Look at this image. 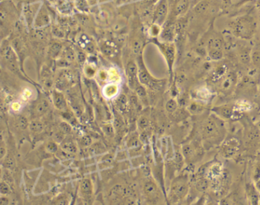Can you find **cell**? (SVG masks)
Returning <instances> with one entry per match:
<instances>
[{
  "instance_id": "1",
  "label": "cell",
  "mask_w": 260,
  "mask_h": 205,
  "mask_svg": "<svg viewBox=\"0 0 260 205\" xmlns=\"http://www.w3.org/2000/svg\"><path fill=\"white\" fill-rule=\"evenodd\" d=\"M199 134L205 150L219 147L228 134L226 123L223 118L213 112L201 124Z\"/></svg>"
},
{
  "instance_id": "2",
  "label": "cell",
  "mask_w": 260,
  "mask_h": 205,
  "mask_svg": "<svg viewBox=\"0 0 260 205\" xmlns=\"http://www.w3.org/2000/svg\"><path fill=\"white\" fill-rule=\"evenodd\" d=\"M190 191V179L188 173H182L175 178L170 188V200L173 203L183 201Z\"/></svg>"
},
{
  "instance_id": "3",
  "label": "cell",
  "mask_w": 260,
  "mask_h": 205,
  "mask_svg": "<svg viewBox=\"0 0 260 205\" xmlns=\"http://www.w3.org/2000/svg\"><path fill=\"white\" fill-rule=\"evenodd\" d=\"M205 149L200 136L193 138L182 147V154L188 165H196L203 158Z\"/></svg>"
},
{
  "instance_id": "4",
  "label": "cell",
  "mask_w": 260,
  "mask_h": 205,
  "mask_svg": "<svg viewBox=\"0 0 260 205\" xmlns=\"http://www.w3.org/2000/svg\"><path fill=\"white\" fill-rule=\"evenodd\" d=\"M241 150V142L235 136L226 138L219 146V153L224 159L236 157Z\"/></svg>"
},
{
  "instance_id": "5",
  "label": "cell",
  "mask_w": 260,
  "mask_h": 205,
  "mask_svg": "<svg viewBox=\"0 0 260 205\" xmlns=\"http://www.w3.org/2000/svg\"><path fill=\"white\" fill-rule=\"evenodd\" d=\"M138 79H139L140 83L147 87L154 89L159 86V80H155L151 75L149 74L147 68L144 66V62H143L142 57L141 54L138 55Z\"/></svg>"
},
{
  "instance_id": "6",
  "label": "cell",
  "mask_w": 260,
  "mask_h": 205,
  "mask_svg": "<svg viewBox=\"0 0 260 205\" xmlns=\"http://www.w3.org/2000/svg\"><path fill=\"white\" fill-rule=\"evenodd\" d=\"M2 57L7 63V66L12 71L15 73H16V71H19V67H18L19 61H18L17 56L13 51V48L8 44L3 45Z\"/></svg>"
},
{
  "instance_id": "7",
  "label": "cell",
  "mask_w": 260,
  "mask_h": 205,
  "mask_svg": "<svg viewBox=\"0 0 260 205\" xmlns=\"http://www.w3.org/2000/svg\"><path fill=\"white\" fill-rule=\"evenodd\" d=\"M208 54L213 60H219L223 55V43L220 39L212 38L208 42Z\"/></svg>"
},
{
  "instance_id": "8",
  "label": "cell",
  "mask_w": 260,
  "mask_h": 205,
  "mask_svg": "<svg viewBox=\"0 0 260 205\" xmlns=\"http://www.w3.org/2000/svg\"><path fill=\"white\" fill-rule=\"evenodd\" d=\"M155 43L158 45L160 51L164 54V57H166L167 63H168L169 70H170V74H172L173 71V63L175 60V48L173 45H170L168 43H159V42L155 41Z\"/></svg>"
},
{
  "instance_id": "9",
  "label": "cell",
  "mask_w": 260,
  "mask_h": 205,
  "mask_svg": "<svg viewBox=\"0 0 260 205\" xmlns=\"http://www.w3.org/2000/svg\"><path fill=\"white\" fill-rule=\"evenodd\" d=\"M246 200L249 204L257 205L260 202V192L252 182L246 183Z\"/></svg>"
},
{
  "instance_id": "10",
  "label": "cell",
  "mask_w": 260,
  "mask_h": 205,
  "mask_svg": "<svg viewBox=\"0 0 260 205\" xmlns=\"http://www.w3.org/2000/svg\"><path fill=\"white\" fill-rule=\"evenodd\" d=\"M50 21H51V19H50V15L48 9L45 7V6H42L37 16H36V19H35V28H45L47 25H49Z\"/></svg>"
},
{
  "instance_id": "11",
  "label": "cell",
  "mask_w": 260,
  "mask_h": 205,
  "mask_svg": "<svg viewBox=\"0 0 260 205\" xmlns=\"http://www.w3.org/2000/svg\"><path fill=\"white\" fill-rule=\"evenodd\" d=\"M40 8L39 4H29L24 7V18H25L28 25H31L35 22V19H36Z\"/></svg>"
},
{
  "instance_id": "12",
  "label": "cell",
  "mask_w": 260,
  "mask_h": 205,
  "mask_svg": "<svg viewBox=\"0 0 260 205\" xmlns=\"http://www.w3.org/2000/svg\"><path fill=\"white\" fill-rule=\"evenodd\" d=\"M252 32H253V26L252 22L249 21L240 22L236 28V33L237 36L243 39H249L252 36Z\"/></svg>"
},
{
  "instance_id": "13",
  "label": "cell",
  "mask_w": 260,
  "mask_h": 205,
  "mask_svg": "<svg viewBox=\"0 0 260 205\" xmlns=\"http://www.w3.org/2000/svg\"><path fill=\"white\" fill-rule=\"evenodd\" d=\"M193 98L196 101H202V102H206L209 101L212 96L211 89L207 87H200L196 89L193 92Z\"/></svg>"
},
{
  "instance_id": "14",
  "label": "cell",
  "mask_w": 260,
  "mask_h": 205,
  "mask_svg": "<svg viewBox=\"0 0 260 205\" xmlns=\"http://www.w3.org/2000/svg\"><path fill=\"white\" fill-rule=\"evenodd\" d=\"M143 190H144V194L149 198L154 199L158 197V193H159V189H158L157 185L153 181L148 180L144 184L143 186Z\"/></svg>"
},
{
  "instance_id": "15",
  "label": "cell",
  "mask_w": 260,
  "mask_h": 205,
  "mask_svg": "<svg viewBox=\"0 0 260 205\" xmlns=\"http://www.w3.org/2000/svg\"><path fill=\"white\" fill-rule=\"evenodd\" d=\"M53 102L56 109L60 111H66L68 108V102L66 98L61 92L54 91L52 94Z\"/></svg>"
},
{
  "instance_id": "16",
  "label": "cell",
  "mask_w": 260,
  "mask_h": 205,
  "mask_svg": "<svg viewBox=\"0 0 260 205\" xmlns=\"http://www.w3.org/2000/svg\"><path fill=\"white\" fill-rule=\"evenodd\" d=\"M80 190L81 194L85 197H91L93 193V187H92V183L90 179H83L80 183Z\"/></svg>"
},
{
  "instance_id": "17",
  "label": "cell",
  "mask_w": 260,
  "mask_h": 205,
  "mask_svg": "<svg viewBox=\"0 0 260 205\" xmlns=\"http://www.w3.org/2000/svg\"><path fill=\"white\" fill-rule=\"evenodd\" d=\"M167 12V3H166V0H162L160 4L158 6L156 12H155L154 20L156 21V22H158V23L162 22V21L164 20V18L166 17Z\"/></svg>"
},
{
  "instance_id": "18",
  "label": "cell",
  "mask_w": 260,
  "mask_h": 205,
  "mask_svg": "<svg viewBox=\"0 0 260 205\" xmlns=\"http://www.w3.org/2000/svg\"><path fill=\"white\" fill-rule=\"evenodd\" d=\"M49 108L50 105L48 101L45 99V98H42V99L39 100L37 104L35 106V114L39 117L42 116V115L47 113Z\"/></svg>"
},
{
  "instance_id": "19",
  "label": "cell",
  "mask_w": 260,
  "mask_h": 205,
  "mask_svg": "<svg viewBox=\"0 0 260 205\" xmlns=\"http://www.w3.org/2000/svg\"><path fill=\"white\" fill-rule=\"evenodd\" d=\"M44 127L45 126H44L43 123L42 121H37V120L31 121L29 124L30 130L34 133H41L44 130Z\"/></svg>"
},
{
  "instance_id": "20",
  "label": "cell",
  "mask_w": 260,
  "mask_h": 205,
  "mask_svg": "<svg viewBox=\"0 0 260 205\" xmlns=\"http://www.w3.org/2000/svg\"><path fill=\"white\" fill-rule=\"evenodd\" d=\"M118 92V86L116 85H108L105 87L104 93L107 98H112L115 96Z\"/></svg>"
},
{
  "instance_id": "21",
  "label": "cell",
  "mask_w": 260,
  "mask_h": 205,
  "mask_svg": "<svg viewBox=\"0 0 260 205\" xmlns=\"http://www.w3.org/2000/svg\"><path fill=\"white\" fill-rule=\"evenodd\" d=\"M62 46L58 43H54L50 47L49 55L52 58H56L61 51Z\"/></svg>"
},
{
  "instance_id": "22",
  "label": "cell",
  "mask_w": 260,
  "mask_h": 205,
  "mask_svg": "<svg viewBox=\"0 0 260 205\" xmlns=\"http://www.w3.org/2000/svg\"><path fill=\"white\" fill-rule=\"evenodd\" d=\"M62 147H63L65 151L69 153H76L77 152V147H76L75 144L71 142V141H67V142L63 143Z\"/></svg>"
},
{
  "instance_id": "23",
  "label": "cell",
  "mask_w": 260,
  "mask_h": 205,
  "mask_svg": "<svg viewBox=\"0 0 260 205\" xmlns=\"http://www.w3.org/2000/svg\"><path fill=\"white\" fill-rule=\"evenodd\" d=\"M177 102L174 99H170L166 104V109L169 113H174L177 110Z\"/></svg>"
},
{
  "instance_id": "24",
  "label": "cell",
  "mask_w": 260,
  "mask_h": 205,
  "mask_svg": "<svg viewBox=\"0 0 260 205\" xmlns=\"http://www.w3.org/2000/svg\"><path fill=\"white\" fill-rule=\"evenodd\" d=\"M0 191H1V194L3 195H8V194H11V188H10V185L7 182H1Z\"/></svg>"
},
{
  "instance_id": "25",
  "label": "cell",
  "mask_w": 260,
  "mask_h": 205,
  "mask_svg": "<svg viewBox=\"0 0 260 205\" xmlns=\"http://www.w3.org/2000/svg\"><path fill=\"white\" fill-rule=\"evenodd\" d=\"M17 124L18 127L20 129H23V130L24 129H26L29 126L28 120L24 116H19L17 118Z\"/></svg>"
},
{
  "instance_id": "26",
  "label": "cell",
  "mask_w": 260,
  "mask_h": 205,
  "mask_svg": "<svg viewBox=\"0 0 260 205\" xmlns=\"http://www.w3.org/2000/svg\"><path fill=\"white\" fill-rule=\"evenodd\" d=\"M135 90L140 98H145L146 96H147V92H146L145 88L142 85L139 84L138 86H137L135 87Z\"/></svg>"
},
{
  "instance_id": "27",
  "label": "cell",
  "mask_w": 260,
  "mask_h": 205,
  "mask_svg": "<svg viewBox=\"0 0 260 205\" xmlns=\"http://www.w3.org/2000/svg\"><path fill=\"white\" fill-rule=\"evenodd\" d=\"M4 165H5L7 168H14L15 165H16V162H15L14 157H13V156H11V155L7 156V159H5V162H4Z\"/></svg>"
},
{
  "instance_id": "28",
  "label": "cell",
  "mask_w": 260,
  "mask_h": 205,
  "mask_svg": "<svg viewBox=\"0 0 260 205\" xmlns=\"http://www.w3.org/2000/svg\"><path fill=\"white\" fill-rule=\"evenodd\" d=\"M138 127H139L140 129L141 130H144V129L147 128L149 125V121L147 118L145 117H141L138 120Z\"/></svg>"
},
{
  "instance_id": "29",
  "label": "cell",
  "mask_w": 260,
  "mask_h": 205,
  "mask_svg": "<svg viewBox=\"0 0 260 205\" xmlns=\"http://www.w3.org/2000/svg\"><path fill=\"white\" fill-rule=\"evenodd\" d=\"M57 149H58V146H57V143L53 142V141L48 143L46 145V150L48 153H56L57 151Z\"/></svg>"
},
{
  "instance_id": "30",
  "label": "cell",
  "mask_w": 260,
  "mask_h": 205,
  "mask_svg": "<svg viewBox=\"0 0 260 205\" xmlns=\"http://www.w3.org/2000/svg\"><path fill=\"white\" fill-rule=\"evenodd\" d=\"M60 129L65 134H68V133H70L71 132V126L66 122H62L61 124H60Z\"/></svg>"
},
{
  "instance_id": "31",
  "label": "cell",
  "mask_w": 260,
  "mask_h": 205,
  "mask_svg": "<svg viewBox=\"0 0 260 205\" xmlns=\"http://www.w3.org/2000/svg\"><path fill=\"white\" fill-rule=\"evenodd\" d=\"M91 144H92V139H91L90 136H84L82 138L81 144L83 147H89L91 145Z\"/></svg>"
},
{
  "instance_id": "32",
  "label": "cell",
  "mask_w": 260,
  "mask_h": 205,
  "mask_svg": "<svg viewBox=\"0 0 260 205\" xmlns=\"http://www.w3.org/2000/svg\"><path fill=\"white\" fill-rule=\"evenodd\" d=\"M118 106H126L127 104V97L125 95H122L118 98L117 100Z\"/></svg>"
},
{
  "instance_id": "33",
  "label": "cell",
  "mask_w": 260,
  "mask_h": 205,
  "mask_svg": "<svg viewBox=\"0 0 260 205\" xmlns=\"http://www.w3.org/2000/svg\"><path fill=\"white\" fill-rule=\"evenodd\" d=\"M65 133H63L62 130H59L58 132L55 133L54 135V138H55L56 141H62L64 138Z\"/></svg>"
},
{
  "instance_id": "34",
  "label": "cell",
  "mask_w": 260,
  "mask_h": 205,
  "mask_svg": "<svg viewBox=\"0 0 260 205\" xmlns=\"http://www.w3.org/2000/svg\"><path fill=\"white\" fill-rule=\"evenodd\" d=\"M7 155V148H6L5 144L4 142L1 144V147H0V157L1 159H4V156Z\"/></svg>"
},
{
  "instance_id": "35",
  "label": "cell",
  "mask_w": 260,
  "mask_h": 205,
  "mask_svg": "<svg viewBox=\"0 0 260 205\" xmlns=\"http://www.w3.org/2000/svg\"><path fill=\"white\" fill-rule=\"evenodd\" d=\"M9 203H10V200H9L8 197L3 196V197L0 198V204H8Z\"/></svg>"
},
{
  "instance_id": "36",
  "label": "cell",
  "mask_w": 260,
  "mask_h": 205,
  "mask_svg": "<svg viewBox=\"0 0 260 205\" xmlns=\"http://www.w3.org/2000/svg\"><path fill=\"white\" fill-rule=\"evenodd\" d=\"M105 130H108V131L106 132L108 135L112 134V133H113V130H112V127H111L110 125L106 126V127H105Z\"/></svg>"
},
{
  "instance_id": "37",
  "label": "cell",
  "mask_w": 260,
  "mask_h": 205,
  "mask_svg": "<svg viewBox=\"0 0 260 205\" xmlns=\"http://www.w3.org/2000/svg\"><path fill=\"white\" fill-rule=\"evenodd\" d=\"M4 0H2V2H4Z\"/></svg>"
}]
</instances>
